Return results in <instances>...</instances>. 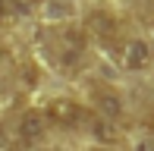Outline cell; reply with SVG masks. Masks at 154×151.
<instances>
[{"label":"cell","mask_w":154,"mask_h":151,"mask_svg":"<svg viewBox=\"0 0 154 151\" xmlns=\"http://www.w3.org/2000/svg\"><path fill=\"white\" fill-rule=\"evenodd\" d=\"M82 51H85V38H82V32L66 29V32L60 35V60H63L66 66H72V63H79Z\"/></svg>","instance_id":"4"},{"label":"cell","mask_w":154,"mask_h":151,"mask_svg":"<svg viewBox=\"0 0 154 151\" xmlns=\"http://www.w3.org/2000/svg\"><path fill=\"white\" fill-rule=\"evenodd\" d=\"M47 120L54 123V126H63V129H75L82 120H85V107L79 104V101L72 98H54L51 104L44 107Z\"/></svg>","instance_id":"2"},{"label":"cell","mask_w":154,"mask_h":151,"mask_svg":"<svg viewBox=\"0 0 154 151\" xmlns=\"http://www.w3.org/2000/svg\"><path fill=\"white\" fill-rule=\"evenodd\" d=\"M22 3H29V0H22Z\"/></svg>","instance_id":"9"},{"label":"cell","mask_w":154,"mask_h":151,"mask_svg":"<svg viewBox=\"0 0 154 151\" xmlns=\"http://www.w3.org/2000/svg\"><path fill=\"white\" fill-rule=\"evenodd\" d=\"M47 129H51V120H47L44 110H29L19 113V123H16V139L22 142V145H38V142H44Z\"/></svg>","instance_id":"1"},{"label":"cell","mask_w":154,"mask_h":151,"mask_svg":"<svg viewBox=\"0 0 154 151\" xmlns=\"http://www.w3.org/2000/svg\"><path fill=\"white\" fill-rule=\"evenodd\" d=\"M97 107H101L104 113H110V116H120L123 113V104H120V98H116V94H97Z\"/></svg>","instance_id":"6"},{"label":"cell","mask_w":154,"mask_h":151,"mask_svg":"<svg viewBox=\"0 0 154 151\" xmlns=\"http://www.w3.org/2000/svg\"><path fill=\"white\" fill-rule=\"evenodd\" d=\"M85 25L94 32V35H101V38H113L116 32H120V29H116V19L110 16V13H91Z\"/></svg>","instance_id":"5"},{"label":"cell","mask_w":154,"mask_h":151,"mask_svg":"<svg viewBox=\"0 0 154 151\" xmlns=\"http://www.w3.org/2000/svg\"><path fill=\"white\" fill-rule=\"evenodd\" d=\"M145 129H148V132H154V110L145 116Z\"/></svg>","instance_id":"7"},{"label":"cell","mask_w":154,"mask_h":151,"mask_svg":"<svg viewBox=\"0 0 154 151\" xmlns=\"http://www.w3.org/2000/svg\"><path fill=\"white\" fill-rule=\"evenodd\" d=\"M120 60H123V66H126L129 72H145V69L154 63V47H151L145 38H129V41L123 44V57H120Z\"/></svg>","instance_id":"3"},{"label":"cell","mask_w":154,"mask_h":151,"mask_svg":"<svg viewBox=\"0 0 154 151\" xmlns=\"http://www.w3.org/2000/svg\"><path fill=\"white\" fill-rule=\"evenodd\" d=\"M6 19V0H0V22Z\"/></svg>","instance_id":"8"}]
</instances>
